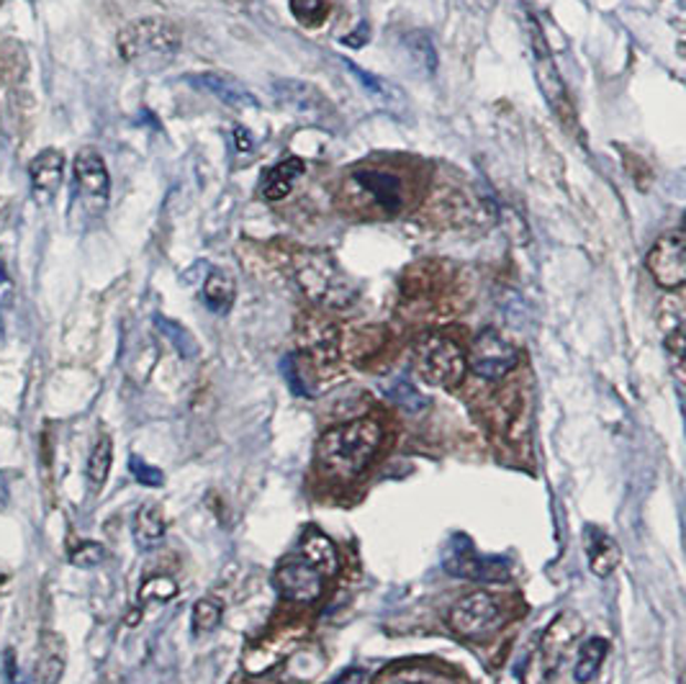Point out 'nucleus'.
I'll return each instance as SVG.
<instances>
[{"mask_svg": "<svg viewBox=\"0 0 686 684\" xmlns=\"http://www.w3.org/2000/svg\"><path fill=\"white\" fill-rule=\"evenodd\" d=\"M383 443V428L370 417L329 428L317 443L319 466L337 478H355L370 466Z\"/></svg>", "mask_w": 686, "mask_h": 684, "instance_id": "obj_1", "label": "nucleus"}, {"mask_svg": "<svg viewBox=\"0 0 686 684\" xmlns=\"http://www.w3.org/2000/svg\"><path fill=\"white\" fill-rule=\"evenodd\" d=\"M180 44H183V34L176 23L160 15H147V19H137L118 31L116 46L124 62L139 67H160L165 62L176 57Z\"/></svg>", "mask_w": 686, "mask_h": 684, "instance_id": "obj_2", "label": "nucleus"}, {"mask_svg": "<svg viewBox=\"0 0 686 684\" xmlns=\"http://www.w3.org/2000/svg\"><path fill=\"white\" fill-rule=\"evenodd\" d=\"M294 278L312 304L325 309H347L358 288L327 253H302L294 263Z\"/></svg>", "mask_w": 686, "mask_h": 684, "instance_id": "obj_3", "label": "nucleus"}, {"mask_svg": "<svg viewBox=\"0 0 686 684\" xmlns=\"http://www.w3.org/2000/svg\"><path fill=\"white\" fill-rule=\"evenodd\" d=\"M342 196L360 211H373L381 217L399 214L409 201L404 178L389 168H360L350 172Z\"/></svg>", "mask_w": 686, "mask_h": 684, "instance_id": "obj_4", "label": "nucleus"}, {"mask_svg": "<svg viewBox=\"0 0 686 684\" xmlns=\"http://www.w3.org/2000/svg\"><path fill=\"white\" fill-rule=\"evenodd\" d=\"M112 199V176L98 149L83 147L73 160V219L96 222Z\"/></svg>", "mask_w": 686, "mask_h": 684, "instance_id": "obj_5", "label": "nucleus"}, {"mask_svg": "<svg viewBox=\"0 0 686 684\" xmlns=\"http://www.w3.org/2000/svg\"><path fill=\"white\" fill-rule=\"evenodd\" d=\"M414 366L422 381L440 389H451L455 383H461L465 371H468L461 345L440 333H428L416 340Z\"/></svg>", "mask_w": 686, "mask_h": 684, "instance_id": "obj_6", "label": "nucleus"}, {"mask_svg": "<svg viewBox=\"0 0 686 684\" xmlns=\"http://www.w3.org/2000/svg\"><path fill=\"white\" fill-rule=\"evenodd\" d=\"M583 633V620L576 612H563L558 615L553 623L548 625V631L542 633V639L530 656V662L525 666L523 680L525 684H542L550 674L556 672V666L561 659L569 654L571 643Z\"/></svg>", "mask_w": 686, "mask_h": 684, "instance_id": "obj_7", "label": "nucleus"}, {"mask_svg": "<svg viewBox=\"0 0 686 684\" xmlns=\"http://www.w3.org/2000/svg\"><path fill=\"white\" fill-rule=\"evenodd\" d=\"M504 623V604L492 592H473L447 610V625L461 639L476 641L492 635Z\"/></svg>", "mask_w": 686, "mask_h": 684, "instance_id": "obj_8", "label": "nucleus"}, {"mask_svg": "<svg viewBox=\"0 0 686 684\" xmlns=\"http://www.w3.org/2000/svg\"><path fill=\"white\" fill-rule=\"evenodd\" d=\"M530 39H532V67L535 77H538V88L542 96H546L550 112H553L561 124H569L573 127L576 114L569 91H566V83L561 77V70H558L553 54H550V46L542 36V31L538 29V23L530 21Z\"/></svg>", "mask_w": 686, "mask_h": 684, "instance_id": "obj_9", "label": "nucleus"}, {"mask_svg": "<svg viewBox=\"0 0 686 684\" xmlns=\"http://www.w3.org/2000/svg\"><path fill=\"white\" fill-rule=\"evenodd\" d=\"M465 364L478 379L502 381L519 366V350L507 337H502L496 329H484L471 345V352L465 356Z\"/></svg>", "mask_w": 686, "mask_h": 684, "instance_id": "obj_10", "label": "nucleus"}, {"mask_svg": "<svg viewBox=\"0 0 686 684\" xmlns=\"http://www.w3.org/2000/svg\"><path fill=\"white\" fill-rule=\"evenodd\" d=\"M298 345H302V356L309 360L314 371L327 373L340 364V329L327 317L306 314L298 322Z\"/></svg>", "mask_w": 686, "mask_h": 684, "instance_id": "obj_11", "label": "nucleus"}, {"mask_svg": "<svg viewBox=\"0 0 686 684\" xmlns=\"http://www.w3.org/2000/svg\"><path fill=\"white\" fill-rule=\"evenodd\" d=\"M306 639V628L298 623H286L273 628L257 643H252L244 654V670L250 674H265L273 666H278L283 659H288L298 649V643Z\"/></svg>", "mask_w": 686, "mask_h": 684, "instance_id": "obj_12", "label": "nucleus"}, {"mask_svg": "<svg viewBox=\"0 0 686 684\" xmlns=\"http://www.w3.org/2000/svg\"><path fill=\"white\" fill-rule=\"evenodd\" d=\"M645 269L653 275V281L666 291H679L686 283V238L684 232L674 230L656 240L645 257Z\"/></svg>", "mask_w": 686, "mask_h": 684, "instance_id": "obj_13", "label": "nucleus"}, {"mask_svg": "<svg viewBox=\"0 0 686 684\" xmlns=\"http://www.w3.org/2000/svg\"><path fill=\"white\" fill-rule=\"evenodd\" d=\"M445 571L471 581H502L509 577L504 558L481 556L468 538H455L445 554Z\"/></svg>", "mask_w": 686, "mask_h": 684, "instance_id": "obj_14", "label": "nucleus"}, {"mask_svg": "<svg viewBox=\"0 0 686 684\" xmlns=\"http://www.w3.org/2000/svg\"><path fill=\"white\" fill-rule=\"evenodd\" d=\"M325 577L304 561L302 556L288 558L283 561L278 569L273 571V587L283 600L288 602H302L309 604L314 600H319L321 592H325Z\"/></svg>", "mask_w": 686, "mask_h": 684, "instance_id": "obj_15", "label": "nucleus"}, {"mask_svg": "<svg viewBox=\"0 0 686 684\" xmlns=\"http://www.w3.org/2000/svg\"><path fill=\"white\" fill-rule=\"evenodd\" d=\"M271 93L283 112L298 116V119L321 122L333 116V106H329L325 93L306 81H278L271 85Z\"/></svg>", "mask_w": 686, "mask_h": 684, "instance_id": "obj_16", "label": "nucleus"}, {"mask_svg": "<svg viewBox=\"0 0 686 684\" xmlns=\"http://www.w3.org/2000/svg\"><path fill=\"white\" fill-rule=\"evenodd\" d=\"M62 178H65V155L60 149L46 147L39 152L29 165V180H31V196L39 207H46L54 196H57Z\"/></svg>", "mask_w": 686, "mask_h": 684, "instance_id": "obj_17", "label": "nucleus"}, {"mask_svg": "<svg viewBox=\"0 0 686 684\" xmlns=\"http://www.w3.org/2000/svg\"><path fill=\"white\" fill-rule=\"evenodd\" d=\"M196 88L207 91L211 93V96L222 101L224 106L229 108H236V112H244V108H257V98L252 96L247 85H244L242 81H236L234 75H226V73H214V70H209V73H199V75H191L188 77Z\"/></svg>", "mask_w": 686, "mask_h": 684, "instance_id": "obj_18", "label": "nucleus"}, {"mask_svg": "<svg viewBox=\"0 0 686 684\" xmlns=\"http://www.w3.org/2000/svg\"><path fill=\"white\" fill-rule=\"evenodd\" d=\"M67 670V643L60 633L42 631L36 646L34 677L39 684H60Z\"/></svg>", "mask_w": 686, "mask_h": 684, "instance_id": "obj_19", "label": "nucleus"}, {"mask_svg": "<svg viewBox=\"0 0 686 684\" xmlns=\"http://www.w3.org/2000/svg\"><path fill=\"white\" fill-rule=\"evenodd\" d=\"M345 70L355 77V83H358L360 88L383 108V112H391L399 116L407 108V93L401 91L399 85H393L391 81H386V77L381 75H373V73H368V70L352 65L350 60H345Z\"/></svg>", "mask_w": 686, "mask_h": 684, "instance_id": "obj_20", "label": "nucleus"}, {"mask_svg": "<svg viewBox=\"0 0 686 684\" xmlns=\"http://www.w3.org/2000/svg\"><path fill=\"white\" fill-rule=\"evenodd\" d=\"M587 550L591 571H594L599 579L612 577V573L618 571V566L622 561V550L618 546V540L606 536L604 530L587 528Z\"/></svg>", "mask_w": 686, "mask_h": 684, "instance_id": "obj_21", "label": "nucleus"}, {"mask_svg": "<svg viewBox=\"0 0 686 684\" xmlns=\"http://www.w3.org/2000/svg\"><path fill=\"white\" fill-rule=\"evenodd\" d=\"M298 556L309 566H314L325 579L335 577L337 569H340V556H337L335 544L319 530L306 533L302 538V546H298Z\"/></svg>", "mask_w": 686, "mask_h": 684, "instance_id": "obj_22", "label": "nucleus"}, {"mask_svg": "<svg viewBox=\"0 0 686 684\" xmlns=\"http://www.w3.org/2000/svg\"><path fill=\"white\" fill-rule=\"evenodd\" d=\"M304 170H306V165L304 160H298V157H286V160H281L275 168L265 172L263 199L271 203H278L286 199V196L294 191L296 180L304 176Z\"/></svg>", "mask_w": 686, "mask_h": 684, "instance_id": "obj_23", "label": "nucleus"}, {"mask_svg": "<svg viewBox=\"0 0 686 684\" xmlns=\"http://www.w3.org/2000/svg\"><path fill=\"white\" fill-rule=\"evenodd\" d=\"M165 528H168L165 525V513L157 505L139 507L137 515H134L131 533L139 548H155L165 538Z\"/></svg>", "mask_w": 686, "mask_h": 684, "instance_id": "obj_24", "label": "nucleus"}, {"mask_svg": "<svg viewBox=\"0 0 686 684\" xmlns=\"http://www.w3.org/2000/svg\"><path fill=\"white\" fill-rule=\"evenodd\" d=\"M112 466H114V440L108 435H101L88 455V463H85V478H88L91 492L104 490L108 474H112Z\"/></svg>", "mask_w": 686, "mask_h": 684, "instance_id": "obj_25", "label": "nucleus"}, {"mask_svg": "<svg viewBox=\"0 0 686 684\" xmlns=\"http://www.w3.org/2000/svg\"><path fill=\"white\" fill-rule=\"evenodd\" d=\"M236 298V281L226 271H211L207 283H203V302L211 312L226 314L234 306Z\"/></svg>", "mask_w": 686, "mask_h": 684, "instance_id": "obj_26", "label": "nucleus"}, {"mask_svg": "<svg viewBox=\"0 0 686 684\" xmlns=\"http://www.w3.org/2000/svg\"><path fill=\"white\" fill-rule=\"evenodd\" d=\"M376 684H455L451 677L440 674L437 670L424 664H404V666H393L383 674Z\"/></svg>", "mask_w": 686, "mask_h": 684, "instance_id": "obj_27", "label": "nucleus"}, {"mask_svg": "<svg viewBox=\"0 0 686 684\" xmlns=\"http://www.w3.org/2000/svg\"><path fill=\"white\" fill-rule=\"evenodd\" d=\"M606 656V641L604 639H589L579 651V662L573 666V680L579 684L591 682L602 670Z\"/></svg>", "mask_w": 686, "mask_h": 684, "instance_id": "obj_28", "label": "nucleus"}, {"mask_svg": "<svg viewBox=\"0 0 686 684\" xmlns=\"http://www.w3.org/2000/svg\"><path fill=\"white\" fill-rule=\"evenodd\" d=\"M386 397H389L393 404H399L401 410L409 412V414H420V412L428 410V404H430L428 397H424L422 391L407 379H393L389 387H386Z\"/></svg>", "mask_w": 686, "mask_h": 684, "instance_id": "obj_29", "label": "nucleus"}, {"mask_svg": "<svg viewBox=\"0 0 686 684\" xmlns=\"http://www.w3.org/2000/svg\"><path fill=\"white\" fill-rule=\"evenodd\" d=\"M224 618V608L219 600H211V597H201L199 602L193 604V612H191V620H193V631L196 633H211L217 631L219 623H222Z\"/></svg>", "mask_w": 686, "mask_h": 684, "instance_id": "obj_30", "label": "nucleus"}, {"mask_svg": "<svg viewBox=\"0 0 686 684\" xmlns=\"http://www.w3.org/2000/svg\"><path fill=\"white\" fill-rule=\"evenodd\" d=\"M139 602H170L172 597H178V585L172 577H165V573H157V577H149L141 581L139 587Z\"/></svg>", "mask_w": 686, "mask_h": 684, "instance_id": "obj_31", "label": "nucleus"}, {"mask_svg": "<svg viewBox=\"0 0 686 684\" xmlns=\"http://www.w3.org/2000/svg\"><path fill=\"white\" fill-rule=\"evenodd\" d=\"M291 13L306 29L321 27L329 15V0H291Z\"/></svg>", "mask_w": 686, "mask_h": 684, "instance_id": "obj_32", "label": "nucleus"}, {"mask_svg": "<svg viewBox=\"0 0 686 684\" xmlns=\"http://www.w3.org/2000/svg\"><path fill=\"white\" fill-rule=\"evenodd\" d=\"M70 561L81 569H93L106 561V548L98 540H77V544H70Z\"/></svg>", "mask_w": 686, "mask_h": 684, "instance_id": "obj_33", "label": "nucleus"}, {"mask_svg": "<svg viewBox=\"0 0 686 684\" xmlns=\"http://www.w3.org/2000/svg\"><path fill=\"white\" fill-rule=\"evenodd\" d=\"M129 471H131V476L145 486H162L165 484L162 471L149 466V463L145 459H139V455H131L129 459Z\"/></svg>", "mask_w": 686, "mask_h": 684, "instance_id": "obj_34", "label": "nucleus"}, {"mask_svg": "<svg viewBox=\"0 0 686 684\" xmlns=\"http://www.w3.org/2000/svg\"><path fill=\"white\" fill-rule=\"evenodd\" d=\"M283 371H286V379H288L291 391H294V394H298V397L309 394V391H306V387H304L302 376H298V371H296V356H288L286 360H283Z\"/></svg>", "mask_w": 686, "mask_h": 684, "instance_id": "obj_35", "label": "nucleus"}, {"mask_svg": "<svg viewBox=\"0 0 686 684\" xmlns=\"http://www.w3.org/2000/svg\"><path fill=\"white\" fill-rule=\"evenodd\" d=\"M329 684H366V672L362 670H347L342 677H337L335 682Z\"/></svg>", "mask_w": 686, "mask_h": 684, "instance_id": "obj_36", "label": "nucleus"}, {"mask_svg": "<svg viewBox=\"0 0 686 684\" xmlns=\"http://www.w3.org/2000/svg\"><path fill=\"white\" fill-rule=\"evenodd\" d=\"M236 135H240V141H236V147H240V149H250L252 147V137L242 127H236Z\"/></svg>", "mask_w": 686, "mask_h": 684, "instance_id": "obj_37", "label": "nucleus"}, {"mask_svg": "<svg viewBox=\"0 0 686 684\" xmlns=\"http://www.w3.org/2000/svg\"><path fill=\"white\" fill-rule=\"evenodd\" d=\"M126 625L129 628H134V625H139V612H131L129 618H126Z\"/></svg>", "mask_w": 686, "mask_h": 684, "instance_id": "obj_38", "label": "nucleus"}, {"mask_svg": "<svg viewBox=\"0 0 686 684\" xmlns=\"http://www.w3.org/2000/svg\"><path fill=\"white\" fill-rule=\"evenodd\" d=\"M679 684H684V680H679Z\"/></svg>", "mask_w": 686, "mask_h": 684, "instance_id": "obj_39", "label": "nucleus"}]
</instances>
